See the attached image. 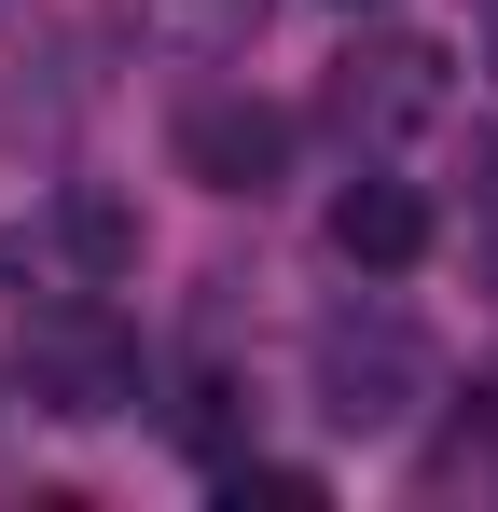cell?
Returning a JSON list of instances; mask_svg holds the SVG:
<instances>
[{"label":"cell","mask_w":498,"mask_h":512,"mask_svg":"<svg viewBox=\"0 0 498 512\" xmlns=\"http://www.w3.org/2000/svg\"><path fill=\"white\" fill-rule=\"evenodd\" d=\"M305 388H319V416L346 443H402L429 402H443V346L415 333L388 291H360V305H332L319 333H305Z\"/></svg>","instance_id":"6da1fadb"},{"label":"cell","mask_w":498,"mask_h":512,"mask_svg":"<svg viewBox=\"0 0 498 512\" xmlns=\"http://www.w3.org/2000/svg\"><path fill=\"white\" fill-rule=\"evenodd\" d=\"M14 374H28V402H42V416H70V429L139 416V402H153V360H139V333H125L97 291H42V305H28V333H14Z\"/></svg>","instance_id":"7a4b0ae2"},{"label":"cell","mask_w":498,"mask_h":512,"mask_svg":"<svg viewBox=\"0 0 498 512\" xmlns=\"http://www.w3.org/2000/svg\"><path fill=\"white\" fill-rule=\"evenodd\" d=\"M443 97H457V70H443V42H415V28H374V42H346V56H332V125H346L360 153L429 139V125H443Z\"/></svg>","instance_id":"3957f363"},{"label":"cell","mask_w":498,"mask_h":512,"mask_svg":"<svg viewBox=\"0 0 498 512\" xmlns=\"http://www.w3.org/2000/svg\"><path fill=\"white\" fill-rule=\"evenodd\" d=\"M180 180H208V194H277L291 180V111L277 97H236V84H208V97H180Z\"/></svg>","instance_id":"277c9868"},{"label":"cell","mask_w":498,"mask_h":512,"mask_svg":"<svg viewBox=\"0 0 498 512\" xmlns=\"http://www.w3.org/2000/svg\"><path fill=\"white\" fill-rule=\"evenodd\" d=\"M332 263H360V277L429 263V194H415V180H388V153H360V180L332 194Z\"/></svg>","instance_id":"5b68a950"},{"label":"cell","mask_w":498,"mask_h":512,"mask_svg":"<svg viewBox=\"0 0 498 512\" xmlns=\"http://www.w3.org/2000/svg\"><path fill=\"white\" fill-rule=\"evenodd\" d=\"M111 14H125L139 56H180V70H208V56H249V42H263V0H111Z\"/></svg>","instance_id":"8992f818"},{"label":"cell","mask_w":498,"mask_h":512,"mask_svg":"<svg viewBox=\"0 0 498 512\" xmlns=\"http://www.w3.org/2000/svg\"><path fill=\"white\" fill-rule=\"evenodd\" d=\"M56 236H70L83 277H125V263H139V208H125V194H97V180H70V194H56Z\"/></svg>","instance_id":"52a82bcc"},{"label":"cell","mask_w":498,"mask_h":512,"mask_svg":"<svg viewBox=\"0 0 498 512\" xmlns=\"http://www.w3.org/2000/svg\"><path fill=\"white\" fill-rule=\"evenodd\" d=\"M222 499H263V512H319V471H291V457H222Z\"/></svg>","instance_id":"ba28073f"},{"label":"cell","mask_w":498,"mask_h":512,"mask_svg":"<svg viewBox=\"0 0 498 512\" xmlns=\"http://www.w3.org/2000/svg\"><path fill=\"white\" fill-rule=\"evenodd\" d=\"M485 291H498V236H485Z\"/></svg>","instance_id":"9c48e42d"},{"label":"cell","mask_w":498,"mask_h":512,"mask_svg":"<svg viewBox=\"0 0 498 512\" xmlns=\"http://www.w3.org/2000/svg\"><path fill=\"white\" fill-rule=\"evenodd\" d=\"M346 14H360V0H346Z\"/></svg>","instance_id":"30bf717a"}]
</instances>
